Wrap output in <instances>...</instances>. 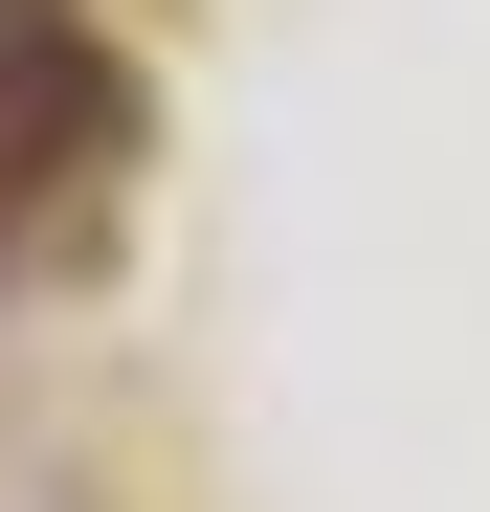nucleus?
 Segmentation results:
<instances>
[{"label": "nucleus", "mask_w": 490, "mask_h": 512, "mask_svg": "<svg viewBox=\"0 0 490 512\" xmlns=\"http://www.w3.org/2000/svg\"><path fill=\"white\" fill-rule=\"evenodd\" d=\"M0 23H23V0H0Z\"/></svg>", "instance_id": "obj_1"}]
</instances>
